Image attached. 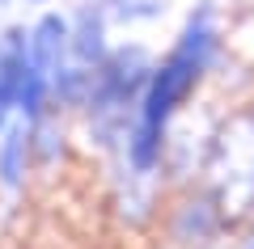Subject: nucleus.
Masks as SVG:
<instances>
[{"mask_svg":"<svg viewBox=\"0 0 254 249\" xmlns=\"http://www.w3.org/2000/svg\"><path fill=\"white\" fill-rule=\"evenodd\" d=\"M208 51H212V26H208V13H199V21H190L187 34H182L178 51L157 68L153 85L144 93V110H140V127L131 135V160H136L140 169H148L157 160V148H161V131L170 123L174 106L190 93L195 76L203 72L208 63Z\"/></svg>","mask_w":254,"mask_h":249,"instance_id":"nucleus-1","label":"nucleus"},{"mask_svg":"<svg viewBox=\"0 0 254 249\" xmlns=\"http://www.w3.org/2000/svg\"><path fill=\"white\" fill-rule=\"evenodd\" d=\"M26 55H30V43L21 34H9L4 43H0V123H4V114H9V106L21 98Z\"/></svg>","mask_w":254,"mask_h":249,"instance_id":"nucleus-2","label":"nucleus"},{"mask_svg":"<svg viewBox=\"0 0 254 249\" xmlns=\"http://www.w3.org/2000/svg\"><path fill=\"white\" fill-rule=\"evenodd\" d=\"M21 148H26V131H13L4 140V152H0V178L9 186H17V178H21Z\"/></svg>","mask_w":254,"mask_h":249,"instance_id":"nucleus-3","label":"nucleus"},{"mask_svg":"<svg viewBox=\"0 0 254 249\" xmlns=\"http://www.w3.org/2000/svg\"><path fill=\"white\" fill-rule=\"evenodd\" d=\"M76 55H81V59L85 63H89V59H98V55H102V30L98 26H85V34H81V43H76Z\"/></svg>","mask_w":254,"mask_h":249,"instance_id":"nucleus-4","label":"nucleus"}]
</instances>
